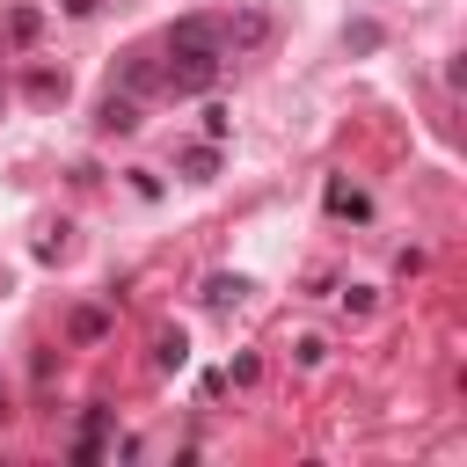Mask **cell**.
Returning a JSON list of instances; mask_svg holds the SVG:
<instances>
[{"mask_svg":"<svg viewBox=\"0 0 467 467\" xmlns=\"http://www.w3.org/2000/svg\"><path fill=\"white\" fill-rule=\"evenodd\" d=\"M241 292H248V277H226V270H219V277H204V299H212V306H234Z\"/></svg>","mask_w":467,"mask_h":467,"instance_id":"8992f818","label":"cell"},{"mask_svg":"<svg viewBox=\"0 0 467 467\" xmlns=\"http://www.w3.org/2000/svg\"><path fill=\"white\" fill-rule=\"evenodd\" d=\"M95 124H102V131H131V124H139V102H131V95H109Z\"/></svg>","mask_w":467,"mask_h":467,"instance_id":"3957f363","label":"cell"},{"mask_svg":"<svg viewBox=\"0 0 467 467\" xmlns=\"http://www.w3.org/2000/svg\"><path fill=\"white\" fill-rule=\"evenodd\" d=\"M0 102H7V80H0Z\"/></svg>","mask_w":467,"mask_h":467,"instance_id":"ba28073f","label":"cell"},{"mask_svg":"<svg viewBox=\"0 0 467 467\" xmlns=\"http://www.w3.org/2000/svg\"><path fill=\"white\" fill-rule=\"evenodd\" d=\"M102 328H109V314H102V306H80V314H73V336H80V343H95Z\"/></svg>","mask_w":467,"mask_h":467,"instance_id":"52a82bcc","label":"cell"},{"mask_svg":"<svg viewBox=\"0 0 467 467\" xmlns=\"http://www.w3.org/2000/svg\"><path fill=\"white\" fill-rule=\"evenodd\" d=\"M29 95H36V102H66V73L36 66V73H29Z\"/></svg>","mask_w":467,"mask_h":467,"instance_id":"5b68a950","label":"cell"},{"mask_svg":"<svg viewBox=\"0 0 467 467\" xmlns=\"http://www.w3.org/2000/svg\"><path fill=\"white\" fill-rule=\"evenodd\" d=\"M153 358H161V372H175V365L190 358V343H182V328H161V336H153Z\"/></svg>","mask_w":467,"mask_h":467,"instance_id":"277c9868","label":"cell"},{"mask_svg":"<svg viewBox=\"0 0 467 467\" xmlns=\"http://www.w3.org/2000/svg\"><path fill=\"white\" fill-rule=\"evenodd\" d=\"M321 204H328L336 219H365V212H372V204H365V190H350V182H328V190H321Z\"/></svg>","mask_w":467,"mask_h":467,"instance_id":"7a4b0ae2","label":"cell"},{"mask_svg":"<svg viewBox=\"0 0 467 467\" xmlns=\"http://www.w3.org/2000/svg\"><path fill=\"white\" fill-rule=\"evenodd\" d=\"M219 66H226V29L212 15H182L168 29V88L175 95H204L219 80Z\"/></svg>","mask_w":467,"mask_h":467,"instance_id":"6da1fadb","label":"cell"}]
</instances>
